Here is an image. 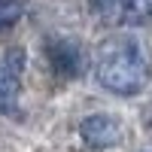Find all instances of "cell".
Instances as JSON below:
<instances>
[{"label": "cell", "mask_w": 152, "mask_h": 152, "mask_svg": "<svg viewBox=\"0 0 152 152\" xmlns=\"http://www.w3.org/2000/svg\"><path fill=\"white\" fill-rule=\"evenodd\" d=\"M24 49H9L0 61V113H15V100L21 91Z\"/></svg>", "instance_id": "obj_2"}, {"label": "cell", "mask_w": 152, "mask_h": 152, "mask_svg": "<svg viewBox=\"0 0 152 152\" xmlns=\"http://www.w3.org/2000/svg\"><path fill=\"white\" fill-rule=\"evenodd\" d=\"M94 76L107 91L131 97V94H140L149 85L152 67H149V58L140 49V43H134V40H110L97 52Z\"/></svg>", "instance_id": "obj_1"}, {"label": "cell", "mask_w": 152, "mask_h": 152, "mask_svg": "<svg viewBox=\"0 0 152 152\" xmlns=\"http://www.w3.org/2000/svg\"><path fill=\"white\" fill-rule=\"evenodd\" d=\"M79 137L91 149H110L122 140V122L116 116H110V113H94V116L82 119Z\"/></svg>", "instance_id": "obj_3"}, {"label": "cell", "mask_w": 152, "mask_h": 152, "mask_svg": "<svg viewBox=\"0 0 152 152\" xmlns=\"http://www.w3.org/2000/svg\"><path fill=\"white\" fill-rule=\"evenodd\" d=\"M49 61L61 76H76L79 70V52L70 40H52L49 43Z\"/></svg>", "instance_id": "obj_4"}, {"label": "cell", "mask_w": 152, "mask_h": 152, "mask_svg": "<svg viewBox=\"0 0 152 152\" xmlns=\"http://www.w3.org/2000/svg\"><path fill=\"white\" fill-rule=\"evenodd\" d=\"M119 15L125 24H131V28H140L152 18V0H122L119 6Z\"/></svg>", "instance_id": "obj_5"}, {"label": "cell", "mask_w": 152, "mask_h": 152, "mask_svg": "<svg viewBox=\"0 0 152 152\" xmlns=\"http://www.w3.org/2000/svg\"><path fill=\"white\" fill-rule=\"evenodd\" d=\"M21 15H24V0H0V34L18 24Z\"/></svg>", "instance_id": "obj_6"}, {"label": "cell", "mask_w": 152, "mask_h": 152, "mask_svg": "<svg viewBox=\"0 0 152 152\" xmlns=\"http://www.w3.org/2000/svg\"><path fill=\"white\" fill-rule=\"evenodd\" d=\"M88 3H91V9L100 12V15H107V12L113 9V0H88Z\"/></svg>", "instance_id": "obj_7"}]
</instances>
